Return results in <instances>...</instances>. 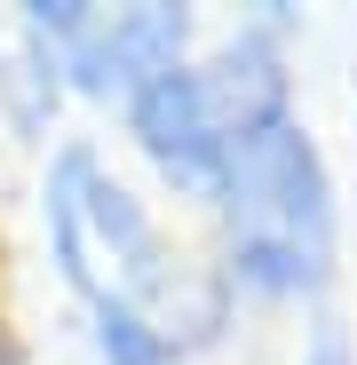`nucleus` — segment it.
Segmentation results:
<instances>
[{
    "mask_svg": "<svg viewBox=\"0 0 357 365\" xmlns=\"http://www.w3.org/2000/svg\"><path fill=\"white\" fill-rule=\"evenodd\" d=\"M111 119H119L128 159L143 167V191H151L159 207H183V215L207 222L214 199H222V175H230L238 128L222 119V103H214V88H207V72H199V56H191L183 72L135 88Z\"/></svg>",
    "mask_w": 357,
    "mask_h": 365,
    "instance_id": "obj_4",
    "label": "nucleus"
},
{
    "mask_svg": "<svg viewBox=\"0 0 357 365\" xmlns=\"http://www.w3.org/2000/svg\"><path fill=\"white\" fill-rule=\"evenodd\" d=\"M40 255L48 278L64 286L72 310H103V302H128V310L159 318L175 341L191 349V365L222 357L247 326V310L230 302L222 270L207 247L175 238L167 207L143 182L119 167L95 135H56L40 151Z\"/></svg>",
    "mask_w": 357,
    "mask_h": 365,
    "instance_id": "obj_1",
    "label": "nucleus"
},
{
    "mask_svg": "<svg viewBox=\"0 0 357 365\" xmlns=\"http://www.w3.org/2000/svg\"><path fill=\"white\" fill-rule=\"evenodd\" d=\"M80 349H88V365H191V349L175 341L159 318L128 310V302L80 310Z\"/></svg>",
    "mask_w": 357,
    "mask_h": 365,
    "instance_id": "obj_6",
    "label": "nucleus"
},
{
    "mask_svg": "<svg viewBox=\"0 0 357 365\" xmlns=\"http://www.w3.org/2000/svg\"><path fill=\"white\" fill-rule=\"evenodd\" d=\"M294 365H357V334H349V318H310L302 326V341H294Z\"/></svg>",
    "mask_w": 357,
    "mask_h": 365,
    "instance_id": "obj_7",
    "label": "nucleus"
},
{
    "mask_svg": "<svg viewBox=\"0 0 357 365\" xmlns=\"http://www.w3.org/2000/svg\"><path fill=\"white\" fill-rule=\"evenodd\" d=\"M207 255L247 318H326L341 294L349 215H341V167L318 135L310 103L254 119L230 143L222 199L207 215Z\"/></svg>",
    "mask_w": 357,
    "mask_h": 365,
    "instance_id": "obj_2",
    "label": "nucleus"
},
{
    "mask_svg": "<svg viewBox=\"0 0 357 365\" xmlns=\"http://www.w3.org/2000/svg\"><path fill=\"white\" fill-rule=\"evenodd\" d=\"M9 24L56 64L72 103L88 111H119L135 88L183 72L207 48V9L191 0H135V9H95V0H24L9 9Z\"/></svg>",
    "mask_w": 357,
    "mask_h": 365,
    "instance_id": "obj_3",
    "label": "nucleus"
},
{
    "mask_svg": "<svg viewBox=\"0 0 357 365\" xmlns=\"http://www.w3.org/2000/svg\"><path fill=\"white\" fill-rule=\"evenodd\" d=\"M349 119H357V64H349Z\"/></svg>",
    "mask_w": 357,
    "mask_h": 365,
    "instance_id": "obj_8",
    "label": "nucleus"
},
{
    "mask_svg": "<svg viewBox=\"0 0 357 365\" xmlns=\"http://www.w3.org/2000/svg\"><path fill=\"white\" fill-rule=\"evenodd\" d=\"M64 111H72V96L56 80V64L0 16V135L24 143V151H48L64 135Z\"/></svg>",
    "mask_w": 357,
    "mask_h": 365,
    "instance_id": "obj_5",
    "label": "nucleus"
}]
</instances>
